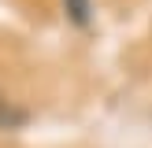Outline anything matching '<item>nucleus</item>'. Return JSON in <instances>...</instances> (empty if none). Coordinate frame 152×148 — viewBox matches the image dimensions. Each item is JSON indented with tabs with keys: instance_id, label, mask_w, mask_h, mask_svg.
I'll return each instance as SVG.
<instances>
[{
	"instance_id": "1",
	"label": "nucleus",
	"mask_w": 152,
	"mask_h": 148,
	"mask_svg": "<svg viewBox=\"0 0 152 148\" xmlns=\"http://www.w3.org/2000/svg\"><path fill=\"white\" fill-rule=\"evenodd\" d=\"M63 7H67V19L74 26H89V19H93V4L89 0H63Z\"/></svg>"
},
{
	"instance_id": "2",
	"label": "nucleus",
	"mask_w": 152,
	"mask_h": 148,
	"mask_svg": "<svg viewBox=\"0 0 152 148\" xmlns=\"http://www.w3.org/2000/svg\"><path fill=\"white\" fill-rule=\"evenodd\" d=\"M19 122H26V115H22V111H15L11 100L0 93V126H4V130H11V126H19Z\"/></svg>"
}]
</instances>
